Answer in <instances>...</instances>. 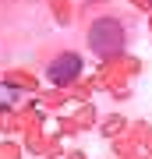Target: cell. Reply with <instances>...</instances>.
Returning <instances> with one entry per match:
<instances>
[{
	"instance_id": "cell-1",
	"label": "cell",
	"mask_w": 152,
	"mask_h": 159,
	"mask_svg": "<svg viewBox=\"0 0 152 159\" xmlns=\"http://www.w3.org/2000/svg\"><path fill=\"white\" fill-rule=\"evenodd\" d=\"M124 46H127L124 25L113 14H103V18H96V21L89 25V50L96 53V57L110 60V57H117V53H124Z\"/></svg>"
},
{
	"instance_id": "cell-2",
	"label": "cell",
	"mask_w": 152,
	"mask_h": 159,
	"mask_svg": "<svg viewBox=\"0 0 152 159\" xmlns=\"http://www.w3.org/2000/svg\"><path fill=\"white\" fill-rule=\"evenodd\" d=\"M81 67H85V64H81V57H78V53H60V57L50 64L46 78H50L53 85H71V81L81 74Z\"/></svg>"
}]
</instances>
